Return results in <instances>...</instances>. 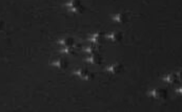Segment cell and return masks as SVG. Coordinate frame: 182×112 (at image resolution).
Listing matches in <instances>:
<instances>
[{"mask_svg":"<svg viewBox=\"0 0 182 112\" xmlns=\"http://www.w3.org/2000/svg\"><path fill=\"white\" fill-rule=\"evenodd\" d=\"M72 74L84 80V81H92V80L95 78L94 73H92V71H90L89 69H87L84 67H78L77 69H75L73 73H72Z\"/></svg>","mask_w":182,"mask_h":112,"instance_id":"1","label":"cell"},{"mask_svg":"<svg viewBox=\"0 0 182 112\" xmlns=\"http://www.w3.org/2000/svg\"><path fill=\"white\" fill-rule=\"evenodd\" d=\"M65 6L68 7L69 12L74 13V14H82L84 10L80 0H69L65 3Z\"/></svg>","mask_w":182,"mask_h":112,"instance_id":"2","label":"cell"},{"mask_svg":"<svg viewBox=\"0 0 182 112\" xmlns=\"http://www.w3.org/2000/svg\"><path fill=\"white\" fill-rule=\"evenodd\" d=\"M106 38V35L103 31H97V33H94L87 38L90 42H92L93 44H98L101 45L104 42V40Z\"/></svg>","mask_w":182,"mask_h":112,"instance_id":"3","label":"cell"},{"mask_svg":"<svg viewBox=\"0 0 182 112\" xmlns=\"http://www.w3.org/2000/svg\"><path fill=\"white\" fill-rule=\"evenodd\" d=\"M123 70H124V65L119 62L111 64V65H109L108 67L105 68V71L109 73V74H119V73H121Z\"/></svg>","mask_w":182,"mask_h":112,"instance_id":"4","label":"cell"},{"mask_svg":"<svg viewBox=\"0 0 182 112\" xmlns=\"http://www.w3.org/2000/svg\"><path fill=\"white\" fill-rule=\"evenodd\" d=\"M149 94L155 100H165L167 97V91L164 88H155L154 90L149 91Z\"/></svg>","mask_w":182,"mask_h":112,"instance_id":"5","label":"cell"},{"mask_svg":"<svg viewBox=\"0 0 182 112\" xmlns=\"http://www.w3.org/2000/svg\"><path fill=\"white\" fill-rule=\"evenodd\" d=\"M85 62L92 64V65H101L103 62V59L99 54H93L85 58Z\"/></svg>","mask_w":182,"mask_h":112,"instance_id":"6","label":"cell"},{"mask_svg":"<svg viewBox=\"0 0 182 112\" xmlns=\"http://www.w3.org/2000/svg\"><path fill=\"white\" fill-rule=\"evenodd\" d=\"M106 38H108L109 41H112V42H120V41H122V39H123V33L122 31H112V33H109L108 35H106Z\"/></svg>","mask_w":182,"mask_h":112,"instance_id":"7","label":"cell"},{"mask_svg":"<svg viewBox=\"0 0 182 112\" xmlns=\"http://www.w3.org/2000/svg\"><path fill=\"white\" fill-rule=\"evenodd\" d=\"M112 20L119 23V24H123V23H127L128 21V17L125 13H119V14L112 16Z\"/></svg>","mask_w":182,"mask_h":112,"instance_id":"8","label":"cell"},{"mask_svg":"<svg viewBox=\"0 0 182 112\" xmlns=\"http://www.w3.org/2000/svg\"><path fill=\"white\" fill-rule=\"evenodd\" d=\"M51 65L54 66V67L58 68V69H65L69 66V62L64 59H57V60H54L53 62H51Z\"/></svg>","mask_w":182,"mask_h":112,"instance_id":"9","label":"cell"},{"mask_svg":"<svg viewBox=\"0 0 182 112\" xmlns=\"http://www.w3.org/2000/svg\"><path fill=\"white\" fill-rule=\"evenodd\" d=\"M101 47L100 45L98 44H91L89 46H87L84 48V52H87V54L89 55H93V54H99V52H100Z\"/></svg>","mask_w":182,"mask_h":112,"instance_id":"10","label":"cell"},{"mask_svg":"<svg viewBox=\"0 0 182 112\" xmlns=\"http://www.w3.org/2000/svg\"><path fill=\"white\" fill-rule=\"evenodd\" d=\"M75 43H76V42H75L74 38H72V37H66V38H63L58 41V44L61 45L62 47L73 46Z\"/></svg>","mask_w":182,"mask_h":112,"instance_id":"11","label":"cell"},{"mask_svg":"<svg viewBox=\"0 0 182 112\" xmlns=\"http://www.w3.org/2000/svg\"><path fill=\"white\" fill-rule=\"evenodd\" d=\"M79 50L77 49V47L75 46V44L73 46H68V47H62V48L60 49V52L61 54H65V55H76L77 52H78Z\"/></svg>","mask_w":182,"mask_h":112,"instance_id":"12","label":"cell"},{"mask_svg":"<svg viewBox=\"0 0 182 112\" xmlns=\"http://www.w3.org/2000/svg\"><path fill=\"white\" fill-rule=\"evenodd\" d=\"M164 81L167 82L168 84H172V85L179 83L177 73H170V74H167V76L164 78Z\"/></svg>","mask_w":182,"mask_h":112,"instance_id":"13","label":"cell"},{"mask_svg":"<svg viewBox=\"0 0 182 112\" xmlns=\"http://www.w3.org/2000/svg\"><path fill=\"white\" fill-rule=\"evenodd\" d=\"M5 27V22L2 20H0V31H2V29H4Z\"/></svg>","mask_w":182,"mask_h":112,"instance_id":"14","label":"cell"},{"mask_svg":"<svg viewBox=\"0 0 182 112\" xmlns=\"http://www.w3.org/2000/svg\"><path fill=\"white\" fill-rule=\"evenodd\" d=\"M177 76H178L179 82H181V83H182V70H181V71H179V73H177Z\"/></svg>","mask_w":182,"mask_h":112,"instance_id":"15","label":"cell"},{"mask_svg":"<svg viewBox=\"0 0 182 112\" xmlns=\"http://www.w3.org/2000/svg\"><path fill=\"white\" fill-rule=\"evenodd\" d=\"M177 92L179 93V94H181V95H182V86H181L180 88H178V89H177Z\"/></svg>","mask_w":182,"mask_h":112,"instance_id":"16","label":"cell"}]
</instances>
